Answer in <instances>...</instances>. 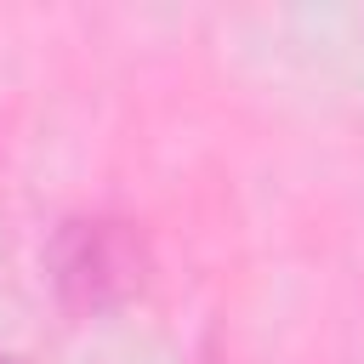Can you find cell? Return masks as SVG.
Instances as JSON below:
<instances>
[{"label": "cell", "instance_id": "cell-2", "mask_svg": "<svg viewBox=\"0 0 364 364\" xmlns=\"http://www.w3.org/2000/svg\"><path fill=\"white\" fill-rule=\"evenodd\" d=\"M0 364H28V358L23 353H0Z\"/></svg>", "mask_w": 364, "mask_h": 364}, {"label": "cell", "instance_id": "cell-1", "mask_svg": "<svg viewBox=\"0 0 364 364\" xmlns=\"http://www.w3.org/2000/svg\"><path fill=\"white\" fill-rule=\"evenodd\" d=\"M148 273H154V256H148L142 228L114 210H85V216L57 222L46 245L51 296L74 318H108L131 307L148 290Z\"/></svg>", "mask_w": 364, "mask_h": 364}]
</instances>
